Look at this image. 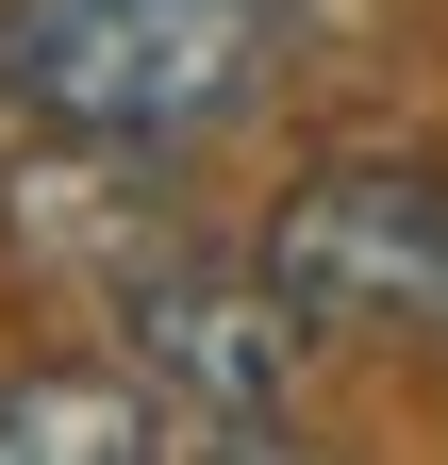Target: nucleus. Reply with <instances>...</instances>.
<instances>
[{"instance_id":"1","label":"nucleus","mask_w":448,"mask_h":465,"mask_svg":"<svg viewBox=\"0 0 448 465\" xmlns=\"http://www.w3.org/2000/svg\"><path fill=\"white\" fill-rule=\"evenodd\" d=\"M283 67V0H0V84L50 150H200Z\"/></svg>"},{"instance_id":"2","label":"nucleus","mask_w":448,"mask_h":465,"mask_svg":"<svg viewBox=\"0 0 448 465\" xmlns=\"http://www.w3.org/2000/svg\"><path fill=\"white\" fill-rule=\"evenodd\" d=\"M83 300L133 366L200 416V449H283L299 432V300L266 250H200V232H100Z\"/></svg>"},{"instance_id":"3","label":"nucleus","mask_w":448,"mask_h":465,"mask_svg":"<svg viewBox=\"0 0 448 465\" xmlns=\"http://www.w3.org/2000/svg\"><path fill=\"white\" fill-rule=\"evenodd\" d=\"M266 282L332 349H415L448 366V166L432 150H332L266 216Z\"/></svg>"},{"instance_id":"4","label":"nucleus","mask_w":448,"mask_h":465,"mask_svg":"<svg viewBox=\"0 0 448 465\" xmlns=\"http://www.w3.org/2000/svg\"><path fill=\"white\" fill-rule=\"evenodd\" d=\"M150 449H200V416L133 349H100V366H0V465H150Z\"/></svg>"},{"instance_id":"5","label":"nucleus","mask_w":448,"mask_h":465,"mask_svg":"<svg viewBox=\"0 0 448 465\" xmlns=\"http://www.w3.org/2000/svg\"><path fill=\"white\" fill-rule=\"evenodd\" d=\"M17 150H34V116H17V84H0V200H17Z\"/></svg>"}]
</instances>
